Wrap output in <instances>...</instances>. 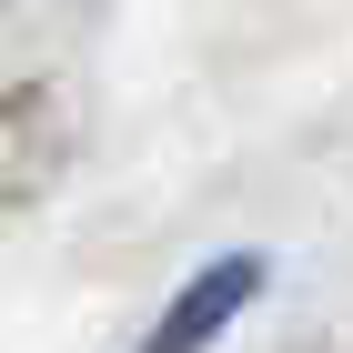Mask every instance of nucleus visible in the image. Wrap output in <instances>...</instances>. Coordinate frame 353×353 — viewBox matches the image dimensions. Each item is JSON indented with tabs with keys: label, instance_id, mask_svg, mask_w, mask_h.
<instances>
[{
	"label": "nucleus",
	"instance_id": "nucleus-1",
	"mask_svg": "<svg viewBox=\"0 0 353 353\" xmlns=\"http://www.w3.org/2000/svg\"><path fill=\"white\" fill-rule=\"evenodd\" d=\"M243 283H252V263H222V272H202V283H192V303L172 313V323H162V343H192L202 323H222V313L243 303Z\"/></svg>",
	"mask_w": 353,
	"mask_h": 353
}]
</instances>
